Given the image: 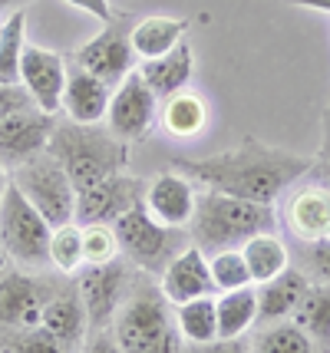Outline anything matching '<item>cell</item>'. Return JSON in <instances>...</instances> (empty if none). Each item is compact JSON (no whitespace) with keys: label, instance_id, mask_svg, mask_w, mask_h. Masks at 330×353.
<instances>
[{"label":"cell","instance_id":"17","mask_svg":"<svg viewBox=\"0 0 330 353\" xmlns=\"http://www.w3.org/2000/svg\"><path fill=\"white\" fill-rule=\"evenodd\" d=\"M158 288L165 294L169 304H185L195 297H215V284H212V271H208V254L198 245H185L172 261L165 264Z\"/></svg>","mask_w":330,"mask_h":353},{"label":"cell","instance_id":"28","mask_svg":"<svg viewBox=\"0 0 330 353\" xmlns=\"http://www.w3.org/2000/svg\"><path fill=\"white\" fill-rule=\"evenodd\" d=\"M251 353H320V347L294 321H278V323H265L254 334Z\"/></svg>","mask_w":330,"mask_h":353},{"label":"cell","instance_id":"22","mask_svg":"<svg viewBox=\"0 0 330 353\" xmlns=\"http://www.w3.org/2000/svg\"><path fill=\"white\" fill-rule=\"evenodd\" d=\"M185 30L189 23L178 20V17H142L139 23L129 30V43H132V53L136 60H158L162 53H169L185 40Z\"/></svg>","mask_w":330,"mask_h":353},{"label":"cell","instance_id":"19","mask_svg":"<svg viewBox=\"0 0 330 353\" xmlns=\"http://www.w3.org/2000/svg\"><path fill=\"white\" fill-rule=\"evenodd\" d=\"M40 327H47L66 350L79 353L83 340L90 334V321H86L83 301H79V294H76V284H70V288H50L47 301H43V314H40Z\"/></svg>","mask_w":330,"mask_h":353},{"label":"cell","instance_id":"34","mask_svg":"<svg viewBox=\"0 0 330 353\" xmlns=\"http://www.w3.org/2000/svg\"><path fill=\"white\" fill-rule=\"evenodd\" d=\"M300 271L307 274L311 284H330V238L324 241H311V245L298 248Z\"/></svg>","mask_w":330,"mask_h":353},{"label":"cell","instance_id":"8","mask_svg":"<svg viewBox=\"0 0 330 353\" xmlns=\"http://www.w3.org/2000/svg\"><path fill=\"white\" fill-rule=\"evenodd\" d=\"M158 123V96L149 90V83L139 77V70H132L110 96L106 109V129L119 142H142Z\"/></svg>","mask_w":330,"mask_h":353},{"label":"cell","instance_id":"1","mask_svg":"<svg viewBox=\"0 0 330 353\" xmlns=\"http://www.w3.org/2000/svg\"><path fill=\"white\" fill-rule=\"evenodd\" d=\"M175 169L189 175L208 192H221L231 199L274 205L291 185H298L311 172V159L265 145L258 139H245L241 145L205 159H178Z\"/></svg>","mask_w":330,"mask_h":353},{"label":"cell","instance_id":"32","mask_svg":"<svg viewBox=\"0 0 330 353\" xmlns=\"http://www.w3.org/2000/svg\"><path fill=\"white\" fill-rule=\"evenodd\" d=\"M0 353H73L50 334L47 327H17L0 330Z\"/></svg>","mask_w":330,"mask_h":353},{"label":"cell","instance_id":"15","mask_svg":"<svg viewBox=\"0 0 330 353\" xmlns=\"http://www.w3.org/2000/svg\"><path fill=\"white\" fill-rule=\"evenodd\" d=\"M284 228L298 245L330 238V185H298L284 199Z\"/></svg>","mask_w":330,"mask_h":353},{"label":"cell","instance_id":"21","mask_svg":"<svg viewBox=\"0 0 330 353\" xmlns=\"http://www.w3.org/2000/svg\"><path fill=\"white\" fill-rule=\"evenodd\" d=\"M136 70H139V77L149 83V90L158 96V103H162V99H169L175 92L189 90L192 73H195V53H192L189 40H182L175 50L162 53L158 60L139 63Z\"/></svg>","mask_w":330,"mask_h":353},{"label":"cell","instance_id":"29","mask_svg":"<svg viewBox=\"0 0 330 353\" xmlns=\"http://www.w3.org/2000/svg\"><path fill=\"white\" fill-rule=\"evenodd\" d=\"M23 46H27V14L14 10L0 23V79L3 83H20Z\"/></svg>","mask_w":330,"mask_h":353},{"label":"cell","instance_id":"13","mask_svg":"<svg viewBox=\"0 0 330 353\" xmlns=\"http://www.w3.org/2000/svg\"><path fill=\"white\" fill-rule=\"evenodd\" d=\"M195 201H198L195 182L178 169L158 172L142 188L145 212L165 228H189L192 215H195Z\"/></svg>","mask_w":330,"mask_h":353},{"label":"cell","instance_id":"9","mask_svg":"<svg viewBox=\"0 0 330 353\" xmlns=\"http://www.w3.org/2000/svg\"><path fill=\"white\" fill-rule=\"evenodd\" d=\"M129 30L123 20H112L103 30L90 37L86 43H79L73 50V63L79 70L93 73L96 79H103L110 90H116L123 79L136 70V53H132V43H129Z\"/></svg>","mask_w":330,"mask_h":353},{"label":"cell","instance_id":"12","mask_svg":"<svg viewBox=\"0 0 330 353\" xmlns=\"http://www.w3.org/2000/svg\"><path fill=\"white\" fill-rule=\"evenodd\" d=\"M53 125H56V116L37 106H27L7 119H0V165L17 169L33 155L47 152Z\"/></svg>","mask_w":330,"mask_h":353},{"label":"cell","instance_id":"14","mask_svg":"<svg viewBox=\"0 0 330 353\" xmlns=\"http://www.w3.org/2000/svg\"><path fill=\"white\" fill-rule=\"evenodd\" d=\"M20 83L30 92L33 106L56 116L63 106V86H66V60L47 46H23L20 60Z\"/></svg>","mask_w":330,"mask_h":353},{"label":"cell","instance_id":"3","mask_svg":"<svg viewBox=\"0 0 330 353\" xmlns=\"http://www.w3.org/2000/svg\"><path fill=\"white\" fill-rule=\"evenodd\" d=\"M278 231V212L271 205L231 199L221 192L205 188L195 201V215L189 221L192 245H198L205 254H215L225 248H241L251 234Z\"/></svg>","mask_w":330,"mask_h":353},{"label":"cell","instance_id":"25","mask_svg":"<svg viewBox=\"0 0 330 353\" xmlns=\"http://www.w3.org/2000/svg\"><path fill=\"white\" fill-rule=\"evenodd\" d=\"M238 251H241V258H245V264H248L254 284H265V281H271L274 274H281L284 268L291 264V251H287V245L281 241L278 231L251 234Z\"/></svg>","mask_w":330,"mask_h":353},{"label":"cell","instance_id":"5","mask_svg":"<svg viewBox=\"0 0 330 353\" xmlns=\"http://www.w3.org/2000/svg\"><path fill=\"white\" fill-rule=\"evenodd\" d=\"M50 234L53 228L47 218L33 208L27 195L7 182V192L0 199V248L23 271H43L50 268Z\"/></svg>","mask_w":330,"mask_h":353},{"label":"cell","instance_id":"2","mask_svg":"<svg viewBox=\"0 0 330 353\" xmlns=\"http://www.w3.org/2000/svg\"><path fill=\"white\" fill-rule=\"evenodd\" d=\"M47 152L60 162V169L66 172L73 188L83 192V188L126 169L129 145L119 142L103 125H79L70 119H56Z\"/></svg>","mask_w":330,"mask_h":353},{"label":"cell","instance_id":"26","mask_svg":"<svg viewBox=\"0 0 330 353\" xmlns=\"http://www.w3.org/2000/svg\"><path fill=\"white\" fill-rule=\"evenodd\" d=\"M291 321L314 340L320 353H330V284H311Z\"/></svg>","mask_w":330,"mask_h":353},{"label":"cell","instance_id":"20","mask_svg":"<svg viewBox=\"0 0 330 353\" xmlns=\"http://www.w3.org/2000/svg\"><path fill=\"white\" fill-rule=\"evenodd\" d=\"M254 288H258V323L265 327V323L291 321L307 288H311V281L300 268L287 264L281 274H274L265 284H254Z\"/></svg>","mask_w":330,"mask_h":353},{"label":"cell","instance_id":"30","mask_svg":"<svg viewBox=\"0 0 330 353\" xmlns=\"http://www.w3.org/2000/svg\"><path fill=\"white\" fill-rule=\"evenodd\" d=\"M50 268H56L60 274H79L86 261H83V228L76 221H66L50 234Z\"/></svg>","mask_w":330,"mask_h":353},{"label":"cell","instance_id":"33","mask_svg":"<svg viewBox=\"0 0 330 353\" xmlns=\"http://www.w3.org/2000/svg\"><path fill=\"white\" fill-rule=\"evenodd\" d=\"M79 228H83V261L86 264H110L123 258L112 225H79Z\"/></svg>","mask_w":330,"mask_h":353},{"label":"cell","instance_id":"7","mask_svg":"<svg viewBox=\"0 0 330 353\" xmlns=\"http://www.w3.org/2000/svg\"><path fill=\"white\" fill-rule=\"evenodd\" d=\"M10 182L27 195V201L40 215L47 218L50 228H60L66 221H73V215H76V188L50 152H40L27 159L23 165H17Z\"/></svg>","mask_w":330,"mask_h":353},{"label":"cell","instance_id":"38","mask_svg":"<svg viewBox=\"0 0 330 353\" xmlns=\"http://www.w3.org/2000/svg\"><path fill=\"white\" fill-rule=\"evenodd\" d=\"M70 7H76V10H83V14L96 17V20H103V23H112L116 17H112V7L110 0H66Z\"/></svg>","mask_w":330,"mask_h":353},{"label":"cell","instance_id":"6","mask_svg":"<svg viewBox=\"0 0 330 353\" xmlns=\"http://www.w3.org/2000/svg\"><path fill=\"white\" fill-rule=\"evenodd\" d=\"M112 231L119 238V251L132 268H139L145 274H162L165 264L172 261L185 241V228H165L145 212V205L136 201L126 215L112 221Z\"/></svg>","mask_w":330,"mask_h":353},{"label":"cell","instance_id":"24","mask_svg":"<svg viewBox=\"0 0 330 353\" xmlns=\"http://www.w3.org/2000/svg\"><path fill=\"white\" fill-rule=\"evenodd\" d=\"M215 317H218V337H245L258 323V288H238V291L215 294Z\"/></svg>","mask_w":330,"mask_h":353},{"label":"cell","instance_id":"41","mask_svg":"<svg viewBox=\"0 0 330 353\" xmlns=\"http://www.w3.org/2000/svg\"><path fill=\"white\" fill-rule=\"evenodd\" d=\"M7 182H10V175H7V169L0 165V199H3V192H7Z\"/></svg>","mask_w":330,"mask_h":353},{"label":"cell","instance_id":"27","mask_svg":"<svg viewBox=\"0 0 330 353\" xmlns=\"http://www.w3.org/2000/svg\"><path fill=\"white\" fill-rule=\"evenodd\" d=\"M175 330L182 343H208L218 337V317H215V297H195L185 304H175Z\"/></svg>","mask_w":330,"mask_h":353},{"label":"cell","instance_id":"35","mask_svg":"<svg viewBox=\"0 0 330 353\" xmlns=\"http://www.w3.org/2000/svg\"><path fill=\"white\" fill-rule=\"evenodd\" d=\"M178 353H251V340L215 337V340H208V343H182Z\"/></svg>","mask_w":330,"mask_h":353},{"label":"cell","instance_id":"42","mask_svg":"<svg viewBox=\"0 0 330 353\" xmlns=\"http://www.w3.org/2000/svg\"><path fill=\"white\" fill-rule=\"evenodd\" d=\"M327 155H330V125H327Z\"/></svg>","mask_w":330,"mask_h":353},{"label":"cell","instance_id":"18","mask_svg":"<svg viewBox=\"0 0 330 353\" xmlns=\"http://www.w3.org/2000/svg\"><path fill=\"white\" fill-rule=\"evenodd\" d=\"M110 96H112V90L103 79H96L86 70H79L76 63L66 66V86H63V106H60V112H63L70 123L99 125L106 119Z\"/></svg>","mask_w":330,"mask_h":353},{"label":"cell","instance_id":"4","mask_svg":"<svg viewBox=\"0 0 330 353\" xmlns=\"http://www.w3.org/2000/svg\"><path fill=\"white\" fill-rule=\"evenodd\" d=\"M112 337L123 347V353H178L182 337L175 330L172 304L165 301L162 288L139 284L126 294L112 317Z\"/></svg>","mask_w":330,"mask_h":353},{"label":"cell","instance_id":"31","mask_svg":"<svg viewBox=\"0 0 330 353\" xmlns=\"http://www.w3.org/2000/svg\"><path fill=\"white\" fill-rule=\"evenodd\" d=\"M208 271H212V284H215V294L221 291H238V288H248L254 284L251 271L241 258L238 248H225V251H215L208 254Z\"/></svg>","mask_w":330,"mask_h":353},{"label":"cell","instance_id":"11","mask_svg":"<svg viewBox=\"0 0 330 353\" xmlns=\"http://www.w3.org/2000/svg\"><path fill=\"white\" fill-rule=\"evenodd\" d=\"M142 188H145L142 179L116 172L110 179L76 192V215H73V221L76 225H112L119 215H126L136 201H142Z\"/></svg>","mask_w":330,"mask_h":353},{"label":"cell","instance_id":"39","mask_svg":"<svg viewBox=\"0 0 330 353\" xmlns=\"http://www.w3.org/2000/svg\"><path fill=\"white\" fill-rule=\"evenodd\" d=\"M294 7H311V10H324L330 14V0H291Z\"/></svg>","mask_w":330,"mask_h":353},{"label":"cell","instance_id":"16","mask_svg":"<svg viewBox=\"0 0 330 353\" xmlns=\"http://www.w3.org/2000/svg\"><path fill=\"white\" fill-rule=\"evenodd\" d=\"M50 288L53 284L40 281L33 271H10L0 277V330L37 327Z\"/></svg>","mask_w":330,"mask_h":353},{"label":"cell","instance_id":"40","mask_svg":"<svg viewBox=\"0 0 330 353\" xmlns=\"http://www.w3.org/2000/svg\"><path fill=\"white\" fill-rule=\"evenodd\" d=\"M23 3H30V0H0V10H10V14H14V10H20Z\"/></svg>","mask_w":330,"mask_h":353},{"label":"cell","instance_id":"10","mask_svg":"<svg viewBox=\"0 0 330 353\" xmlns=\"http://www.w3.org/2000/svg\"><path fill=\"white\" fill-rule=\"evenodd\" d=\"M129 281H132V274H129V264H123V258H116L110 264H86L76 274V294L83 301L90 330L112 323L119 304L129 294Z\"/></svg>","mask_w":330,"mask_h":353},{"label":"cell","instance_id":"37","mask_svg":"<svg viewBox=\"0 0 330 353\" xmlns=\"http://www.w3.org/2000/svg\"><path fill=\"white\" fill-rule=\"evenodd\" d=\"M79 353H123V347L112 337V327H99V330H90Z\"/></svg>","mask_w":330,"mask_h":353},{"label":"cell","instance_id":"23","mask_svg":"<svg viewBox=\"0 0 330 353\" xmlns=\"http://www.w3.org/2000/svg\"><path fill=\"white\" fill-rule=\"evenodd\" d=\"M158 125L175 139H195L208 125V106L198 92L182 90L158 103Z\"/></svg>","mask_w":330,"mask_h":353},{"label":"cell","instance_id":"36","mask_svg":"<svg viewBox=\"0 0 330 353\" xmlns=\"http://www.w3.org/2000/svg\"><path fill=\"white\" fill-rule=\"evenodd\" d=\"M27 106H33V99L30 92L23 90V83H3L0 79V119H7V116H14Z\"/></svg>","mask_w":330,"mask_h":353}]
</instances>
